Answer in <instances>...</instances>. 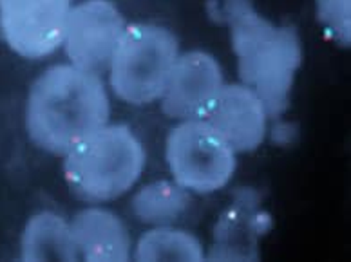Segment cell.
Instances as JSON below:
<instances>
[{
    "mask_svg": "<svg viewBox=\"0 0 351 262\" xmlns=\"http://www.w3.org/2000/svg\"><path fill=\"white\" fill-rule=\"evenodd\" d=\"M71 0H0V33L24 58H44L64 42Z\"/></svg>",
    "mask_w": 351,
    "mask_h": 262,
    "instance_id": "8992f818",
    "label": "cell"
},
{
    "mask_svg": "<svg viewBox=\"0 0 351 262\" xmlns=\"http://www.w3.org/2000/svg\"><path fill=\"white\" fill-rule=\"evenodd\" d=\"M191 205V194L176 181H154L136 192L132 213L143 224L169 226Z\"/></svg>",
    "mask_w": 351,
    "mask_h": 262,
    "instance_id": "4fadbf2b",
    "label": "cell"
},
{
    "mask_svg": "<svg viewBox=\"0 0 351 262\" xmlns=\"http://www.w3.org/2000/svg\"><path fill=\"white\" fill-rule=\"evenodd\" d=\"M266 217L256 210L254 201L245 196L221 217L216 226V242L208 261H248L257 259L256 241L265 230Z\"/></svg>",
    "mask_w": 351,
    "mask_h": 262,
    "instance_id": "8fae6325",
    "label": "cell"
},
{
    "mask_svg": "<svg viewBox=\"0 0 351 262\" xmlns=\"http://www.w3.org/2000/svg\"><path fill=\"white\" fill-rule=\"evenodd\" d=\"M145 150L127 125H106L66 154L64 174L76 196L89 202L118 199L134 187Z\"/></svg>",
    "mask_w": 351,
    "mask_h": 262,
    "instance_id": "3957f363",
    "label": "cell"
},
{
    "mask_svg": "<svg viewBox=\"0 0 351 262\" xmlns=\"http://www.w3.org/2000/svg\"><path fill=\"white\" fill-rule=\"evenodd\" d=\"M165 157L174 181L196 194L225 188L236 172V152L203 118L183 120L167 136Z\"/></svg>",
    "mask_w": 351,
    "mask_h": 262,
    "instance_id": "5b68a950",
    "label": "cell"
},
{
    "mask_svg": "<svg viewBox=\"0 0 351 262\" xmlns=\"http://www.w3.org/2000/svg\"><path fill=\"white\" fill-rule=\"evenodd\" d=\"M205 120L225 137L234 152H252L265 142L268 111L254 89L245 83H225Z\"/></svg>",
    "mask_w": 351,
    "mask_h": 262,
    "instance_id": "9c48e42d",
    "label": "cell"
},
{
    "mask_svg": "<svg viewBox=\"0 0 351 262\" xmlns=\"http://www.w3.org/2000/svg\"><path fill=\"white\" fill-rule=\"evenodd\" d=\"M225 86L221 66L205 51L178 55L161 94V111L172 120L205 118Z\"/></svg>",
    "mask_w": 351,
    "mask_h": 262,
    "instance_id": "ba28073f",
    "label": "cell"
},
{
    "mask_svg": "<svg viewBox=\"0 0 351 262\" xmlns=\"http://www.w3.org/2000/svg\"><path fill=\"white\" fill-rule=\"evenodd\" d=\"M78 259L123 262L131 259V235L120 217L104 208H86L71 222Z\"/></svg>",
    "mask_w": 351,
    "mask_h": 262,
    "instance_id": "30bf717a",
    "label": "cell"
},
{
    "mask_svg": "<svg viewBox=\"0 0 351 262\" xmlns=\"http://www.w3.org/2000/svg\"><path fill=\"white\" fill-rule=\"evenodd\" d=\"M110 101L98 75L60 64L42 73L25 105V129L36 146L66 156L107 125Z\"/></svg>",
    "mask_w": 351,
    "mask_h": 262,
    "instance_id": "6da1fadb",
    "label": "cell"
},
{
    "mask_svg": "<svg viewBox=\"0 0 351 262\" xmlns=\"http://www.w3.org/2000/svg\"><path fill=\"white\" fill-rule=\"evenodd\" d=\"M134 261H205L199 239L178 228L158 226L141 235L134 250Z\"/></svg>",
    "mask_w": 351,
    "mask_h": 262,
    "instance_id": "5bb4252c",
    "label": "cell"
},
{
    "mask_svg": "<svg viewBox=\"0 0 351 262\" xmlns=\"http://www.w3.org/2000/svg\"><path fill=\"white\" fill-rule=\"evenodd\" d=\"M125 29V18L112 2L86 0L71 8L62 44L73 66L98 75L109 69Z\"/></svg>",
    "mask_w": 351,
    "mask_h": 262,
    "instance_id": "52a82bcc",
    "label": "cell"
},
{
    "mask_svg": "<svg viewBox=\"0 0 351 262\" xmlns=\"http://www.w3.org/2000/svg\"><path fill=\"white\" fill-rule=\"evenodd\" d=\"M178 55V38L165 27L127 25L109 66L112 91L131 105L160 100Z\"/></svg>",
    "mask_w": 351,
    "mask_h": 262,
    "instance_id": "277c9868",
    "label": "cell"
},
{
    "mask_svg": "<svg viewBox=\"0 0 351 262\" xmlns=\"http://www.w3.org/2000/svg\"><path fill=\"white\" fill-rule=\"evenodd\" d=\"M21 255L24 261H76L71 224L53 212H40L27 221L22 233Z\"/></svg>",
    "mask_w": 351,
    "mask_h": 262,
    "instance_id": "7c38bea8",
    "label": "cell"
},
{
    "mask_svg": "<svg viewBox=\"0 0 351 262\" xmlns=\"http://www.w3.org/2000/svg\"><path fill=\"white\" fill-rule=\"evenodd\" d=\"M317 16L331 38L341 46H350V0H317Z\"/></svg>",
    "mask_w": 351,
    "mask_h": 262,
    "instance_id": "9a60e30c",
    "label": "cell"
},
{
    "mask_svg": "<svg viewBox=\"0 0 351 262\" xmlns=\"http://www.w3.org/2000/svg\"><path fill=\"white\" fill-rule=\"evenodd\" d=\"M212 13L228 25L241 81L259 94L268 118H279L302 64L297 31L265 18L252 0H221Z\"/></svg>",
    "mask_w": 351,
    "mask_h": 262,
    "instance_id": "7a4b0ae2",
    "label": "cell"
}]
</instances>
